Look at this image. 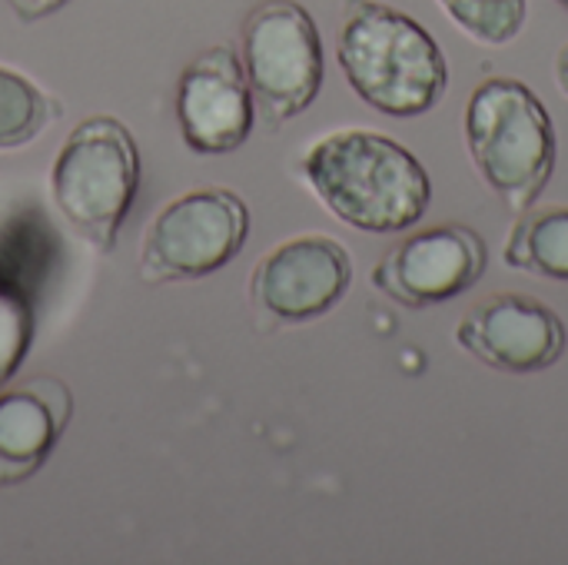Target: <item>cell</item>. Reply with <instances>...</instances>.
Returning a JSON list of instances; mask_svg holds the SVG:
<instances>
[{
	"instance_id": "8992f818",
	"label": "cell",
	"mask_w": 568,
	"mask_h": 565,
	"mask_svg": "<svg viewBox=\"0 0 568 565\" xmlns=\"http://www.w3.org/2000/svg\"><path fill=\"white\" fill-rule=\"evenodd\" d=\"M250 236V206L226 186H203L173 196L150 220L140 246L146 283L203 280L223 270Z\"/></svg>"
},
{
	"instance_id": "6da1fadb",
	"label": "cell",
	"mask_w": 568,
	"mask_h": 565,
	"mask_svg": "<svg viewBox=\"0 0 568 565\" xmlns=\"http://www.w3.org/2000/svg\"><path fill=\"white\" fill-rule=\"evenodd\" d=\"M303 180L320 203L353 230H413L433 200V180L419 157L399 140L346 127L320 137L303 153Z\"/></svg>"
},
{
	"instance_id": "4fadbf2b",
	"label": "cell",
	"mask_w": 568,
	"mask_h": 565,
	"mask_svg": "<svg viewBox=\"0 0 568 565\" xmlns=\"http://www.w3.org/2000/svg\"><path fill=\"white\" fill-rule=\"evenodd\" d=\"M503 260L509 270L568 283V206L532 210L506 236Z\"/></svg>"
},
{
	"instance_id": "3957f363",
	"label": "cell",
	"mask_w": 568,
	"mask_h": 565,
	"mask_svg": "<svg viewBox=\"0 0 568 565\" xmlns=\"http://www.w3.org/2000/svg\"><path fill=\"white\" fill-rule=\"evenodd\" d=\"M463 123L483 183L509 210H532L559 157L556 123L539 93L516 77H489L469 93Z\"/></svg>"
},
{
	"instance_id": "52a82bcc",
	"label": "cell",
	"mask_w": 568,
	"mask_h": 565,
	"mask_svg": "<svg viewBox=\"0 0 568 565\" xmlns=\"http://www.w3.org/2000/svg\"><path fill=\"white\" fill-rule=\"evenodd\" d=\"M489 266V246L466 223H439L413 230L373 266L379 293L409 310L449 303L473 290Z\"/></svg>"
},
{
	"instance_id": "2e32d148",
	"label": "cell",
	"mask_w": 568,
	"mask_h": 565,
	"mask_svg": "<svg viewBox=\"0 0 568 565\" xmlns=\"http://www.w3.org/2000/svg\"><path fill=\"white\" fill-rule=\"evenodd\" d=\"M33 306L27 293L0 283V390L17 376L23 366L30 343H33Z\"/></svg>"
},
{
	"instance_id": "30bf717a",
	"label": "cell",
	"mask_w": 568,
	"mask_h": 565,
	"mask_svg": "<svg viewBox=\"0 0 568 565\" xmlns=\"http://www.w3.org/2000/svg\"><path fill=\"white\" fill-rule=\"evenodd\" d=\"M253 90L246 83L240 53L230 43H213L180 73L176 123L183 143L200 157H223L240 150L256 120Z\"/></svg>"
},
{
	"instance_id": "e0dca14e",
	"label": "cell",
	"mask_w": 568,
	"mask_h": 565,
	"mask_svg": "<svg viewBox=\"0 0 568 565\" xmlns=\"http://www.w3.org/2000/svg\"><path fill=\"white\" fill-rule=\"evenodd\" d=\"M10 10L23 20V23H37L50 13H57L67 0H7Z\"/></svg>"
},
{
	"instance_id": "5bb4252c",
	"label": "cell",
	"mask_w": 568,
	"mask_h": 565,
	"mask_svg": "<svg viewBox=\"0 0 568 565\" xmlns=\"http://www.w3.org/2000/svg\"><path fill=\"white\" fill-rule=\"evenodd\" d=\"M53 117H60L57 100H50L20 70L0 63V150L33 143Z\"/></svg>"
},
{
	"instance_id": "7a4b0ae2",
	"label": "cell",
	"mask_w": 568,
	"mask_h": 565,
	"mask_svg": "<svg viewBox=\"0 0 568 565\" xmlns=\"http://www.w3.org/2000/svg\"><path fill=\"white\" fill-rule=\"evenodd\" d=\"M336 60L353 93L386 117H423L449 87V63L436 37L379 0H346Z\"/></svg>"
},
{
	"instance_id": "9a60e30c",
	"label": "cell",
	"mask_w": 568,
	"mask_h": 565,
	"mask_svg": "<svg viewBox=\"0 0 568 565\" xmlns=\"http://www.w3.org/2000/svg\"><path fill=\"white\" fill-rule=\"evenodd\" d=\"M446 17L483 47H506L526 27V0H436Z\"/></svg>"
},
{
	"instance_id": "8fae6325",
	"label": "cell",
	"mask_w": 568,
	"mask_h": 565,
	"mask_svg": "<svg viewBox=\"0 0 568 565\" xmlns=\"http://www.w3.org/2000/svg\"><path fill=\"white\" fill-rule=\"evenodd\" d=\"M70 413L67 386L50 376L0 393V486L30 480L50 460Z\"/></svg>"
},
{
	"instance_id": "ac0fdd59",
	"label": "cell",
	"mask_w": 568,
	"mask_h": 565,
	"mask_svg": "<svg viewBox=\"0 0 568 565\" xmlns=\"http://www.w3.org/2000/svg\"><path fill=\"white\" fill-rule=\"evenodd\" d=\"M556 83H559V90L568 97V43L559 50V57H556Z\"/></svg>"
},
{
	"instance_id": "d6986e66",
	"label": "cell",
	"mask_w": 568,
	"mask_h": 565,
	"mask_svg": "<svg viewBox=\"0 0 568 565\" xmlns=\"http://www.w3.org/2000/svg\"><path fill=\"white\" fill-rule=\"evenodd\" d=\"M559 3H562V7H566V10H568V0H559Z\"/></svg>"
},
{
	"instance_id": "ba28073f",
	"label": "cell",
	"mask_w": 568,
	"mask_h": 565,
	"mask_svg": "<svg viewBox=\"0 0 568 565\" xmlns=\"http://www.w3.org/2000/svg\"><path fill=\"white\" fill-rule=\"evenodd\" d=\"M456 346L499 373H542L562 360L568 330L562 316L529 293H493L456 323Z\"/></svg>"
},
{
	"instance_id": "9c48e42d",
	"label": "cell",
	"mask_w": 568,
	"mask_h": 565,
	"mask_svg": "<svg viewBox=\"0 0 568 565\" xmlns=\"http://www.w3.org/2000/svg\"><path fill=\"white\" fill-rule=\"evenodd\" d=\"M353 283L349 250L323 233H306L273 246L250 276L253 303L283 320L310 323L326 316Z\"/></svg>"
},
{
	"instance_id": "277c9868",
	"label": "cell",
	"mask_w": 568,
	"mask_h": 565,
	"mask_svg": "<svg viewBox=\"0 0 568 565\" xmlns=\"http://www.w3.org/2000/svg\"><path fill=\"white\" fill-rule=\"evenodd\" d=\"M140 190V147L120 117L80 120L50 167V193L60 216L100 253L120 240V226Z\"/></svg>"
},
{
	"instance_id": "7c38bea8",
	"label": "cell",
	"mask_w": 568,
	"mask_h": 565,
	"mask_svg": "<svg viewBox=\"0 0 568 565\" xmlns=\"http://www.w3.org/2000/svg\"><path fill=\"white\" fill-rule=\"evenodd\" d=\"M53 260H57V236L37 206L17 210L0 226V283L37 300L50 280Z\"/></svg>"
},
{
	"instance_id": "5b68a950",
	"label": "cell",
	"mask_w": 568,
	"mask_h": 565,
	"mask_svg": "<svg viewBox=\"0 0 568 565\" xmlns=\"http://www.w3.org/2000/svg\"><path fill=\"white\" fill-rule=\"evenodd\" d=\"M240 63L253 100L283 123L313 107L323 87V37L313 13L296 0L256 3L240 33Z\"/></svg>"
}]
</instances>
